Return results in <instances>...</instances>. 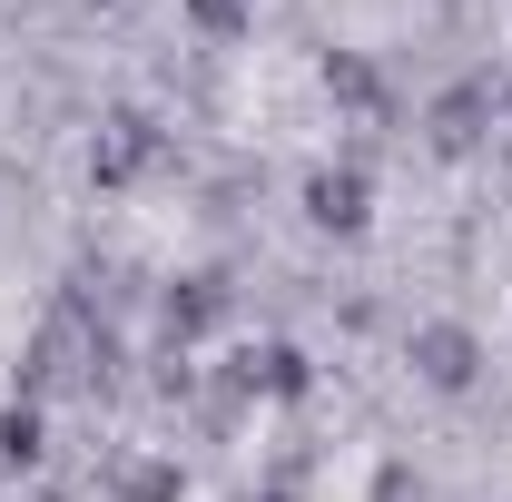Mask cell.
<instances>
[{"label":"cell","mask_w":512,"mask_h":502,"mask_svg":"<svg viewBox=\"0 0 512 502\" xmlns=\"http://www.w3.org/2000/svg\"><path fill=\"white\" fill-rule=\"evenodd\" d=\"M158 158H168V138H158V119H148V109H109V119H99V138H89V178H99V188H138Z\"/></svg>","instance_id":"6da1fadb"},{"label":"cell","mask_w":512,"mask_h":502,"mask_svg":"<svg viewBox=\"0 0 512 502\" xmlns=\"http://www.w3.org/2000/svg\"><path fill=\"white\" fill-rule=\"evenodd\" d=\"M40 463V404H0V473Z\"/></svg>","instance_id":"52a82bcc"},{"label":"cell","mask_w":512,"mask_h":502,"mask_svg":"<svg viewBox=\"0 0 512 502\" xmlns=\"http://www.w3.org/2000/svg\"><path fill=\"white\" fill-rule=\"evenodd\" d=\"M404 365L434 384V394H473L483 345H473V325H414V335H404Z\"/></svg>","instance_id":"7a4b0ae2"},{"label":"cell","mask_w":512,"mask_h":502,"mask_svg":"<svg viewBox=\"0 0 512 502\" xmlns=\"http://www.w3.org/2000/svg\"><path fill=\"white\" fill-rule=\"evenodd\" d=\"M493 119H503V109H493V79H463V89H444V99L424 109V138H434L444 158H473V148L493 138Z\"/></svg>","instance_id":"3957f363"},{"label":"cell","mask_w":512,"mask_h":502,"mask_svg":"<svg viewBox=\"0 0 512 502\" xmlns=\"http://www.w3.org/2000/svg\"><path fill=\"white\" fill-rule=\"evenodd\" d=\"M365 207H375L365 168H306V227H325V237H365Z\"/></svg>","instance_id":"277c9868"},{"label":"cell","mask_w":512,"mask_h":502,"mask_svg":"<svg viewBox=\"0 0 512 502\" xmlns=\"http://www.w3.org/2000/svg\"><path fill=\"white\" fill-rule=\"evenodd\" d=\"M178 10L197 20V40H217V50H227V40H247V30H256V0H178Z\"/></svg>","instance_id":"8992f818"},{"label":"cell","mask_w":512,"mask_h":502,"mask_svg":"<svg viewBox=\"0 0 512 502\" xmlns=\"http://www.w3.org/2000/svg\"><path fill=\"white\" fill-rule=\"evenodd\" d=\"M158 315H168V335H178V345L207 335V325H227V276H168Z\"/></svg>","instance_id":"5b68a950"}]
</instances>
